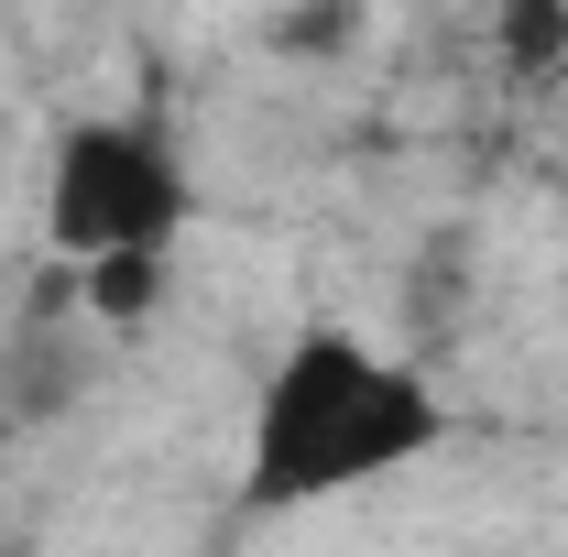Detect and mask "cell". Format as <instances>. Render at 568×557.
<instances>
[{
    "label": "cell",
    "instance_id": "cell-3",
    "mask_svg": "<svg viewBox=\"0 0 568 557\" xmlns=\"http://www.w3.org/2000/svg\"><path fill=\"white\" fill-rule=\"evenodd\" d=\"M77 274V306H88V328H142L153 306H164V274H175V252H110V263H67Z\"/></svg>",
    "mask_w": 568,
    "mask_h": 557
},
{
    "label": "cell",
    "instance_id": "cell-4",
    "mask_svg": "<svg viewBox=\"0 0 568 557\" xmlns=\"http://www.w3.org/2000/svg\"><path fill=\"white\" fill-rule=\"evenodd\" d=\"M568 44V0H514V55L536 67V55H558Z\"/></svg>",
    "mask_w": 568,
    "mask_h": 557
},
{
    "label": "cell",
    "instance_id": "cell-1",
    "mask_svg": "<svg viewBox=\"0 0 568 557\" xmlns=\"http://www.w3.org/2000/svg\"><path fill=\"white\" fill-rule=\"evenodd\" d=\"M459 437L448 394L426 383L405 350L361 340L339 317H306L295 340L263 361L252 383V426H241V514H317L339 492H372L394 470H416Z\"/></svg>",
    "mask_w": 568,
    "mask_h": 557
},
{
    "label": "cell",
    "instance_id": "cell-2",
    "mask_svg": "<svg viewBox=\"0 0 568 557\" xmlns=\"http://www.w3.org/2000/svg\"><path fill=\"white\" fill-rule=\"evenodd\" d=\"M197 230V175L164 121L142 110H77L44 142V252L110 263V252H175Z\"/></svg>",
    "mask_w": 568,
    "mask_h": 557
}]
</instances>
